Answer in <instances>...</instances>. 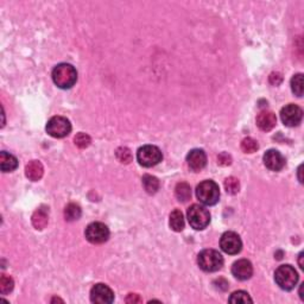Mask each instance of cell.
<instances>
[{
	"label": "cell",
	"mask_w": 304,
	"mask_h": 304,
	"mask_svg": "<svg viewBox=\"0 0 304 304\" xmlns=\"http://www.w3.org/2000/svg\"><path fill=\"white\" fill-rule=\"evenodd\" d=\"M52 81L58 88L69 89L77 81V71L71 64L60 63L52 70Z\"/></svg>",
	"instance_id": "cell-1"
},
{
	"label": "cell",
	"mask_w": 304,
	"mask_h": 304,
	"mask_svg": "<svg viewBox=\"0 0 304 304\" xmlns=\"http://www.w3.org/2000/svg\"><path fill=\"white\" fill-rule=\"evenodd\" d=\"M196 196L201 203L206 206H214L218 203L220 198L219 185L210 179L201 182L196 188Z\"/></svg>",
	"instance_id": "cell-2"
},
{
	"label": "cell",
	"mask_w": 304,
	"mask_h": 304,
	"mask_svg": "<svg viewBox=\"0 0 304 304\" xmlns=\"http://www.w3.org/2000/svg\"><path fill=\"white\" fill-rule=\"evenodd\" d=\"M275 281L281 289L290 291L299 282V275L291 265H282L276 270Z\"/></svg>",
	"instance_id": "cell-3"
},
{
	"label": "cell",
	"mask_w": 304,
	"mask_h": 304,
	"mask_svg": "<svg viewBox=\"0 0 304 304\" xmlns=\"http://www.w3.org/2000/svg\"><path fill=\"white\" fill-rule=\"evenodd\" d=\"M197 264L200 269L206 272L219 271L223 265V258L218 251L215 250H203L198 254Z\"/></svg>",
	"instance_id": "cell-4"
},
{
	"label": "cell",
	"mask_w": 304,
	"mask_h": 304,
	"mask_svg": "<svg viewBox=\"0 0 304 304\" xmlns=\"http://www.w3.org/2000/svg\"><path fill=\"white\" fill-rule=\"evenodd\" d=\"M188 221L190 226L196 231H202L209 225L210 222V214L206 208L200 206V204H193L188 209Z\"/></svg>",
	"instance_id": "cell-5"
},
{
	"label": "cell",
	"mask_w": 304,
	"mask_h": 304,
	"mask_svg": "<svg viewBox=\"0 0 304 304\" xmlns=\"http://www.w3.org/2000/svg\"><path fill=\"white\" fill-rule=\"evenodd\" d=\"M162 151L154 145H145V147L139 149L137 152V160L142 166H154L159 162H162Z\"/></svg>",
	"instance_id": "cell-6"
},
{
	"label": "cell",
	"mask_w": 304,
	"mask_h": 304,
	"mask_svg": "<svg viewBox=\"0 0 304 304\" xmlns=\"http://www.w3.org/2000/svg\"><path fill=\"white\" fill-rule=\"evenodd\" d=\"M71 131V124L67 118L56 116L52 117L46 124V132L54 138H64Z\"/></svg>",
	"instance_id": "cell-7"
},
{
	"label": "cell",
	"mask_w": 304,
	"mask_h": 304,
	"mask_svg": "<svg viewBox=\"0 0 304 304\" xmlns=\"http://www.w3.org/2000/svg\"><path fill=\"white\" fill-rule=\"evenodd\" d=\"M85 235L89 243L95 245L104 244L110 238V229L102 222H92L91 225L87 226Z\"/></svg>",
	"instance_id": "cell-8"
},
{
	"label": "cell",
	"mask_w": 304,
	"mask_h": 304,
	"mask_svg": "<svg viewBox=\"0 0 304 304\" xmlns=\"http://www.w3.org/2000/svg\"><path fill=\"white\" fill-rule=\"evenodd\" d=\"M220 247L227 254H238L243 249V241L234 232H226L220 239Z\"/></svg>",
	"instance_id": "cell-9"
},
{
	"label": "cell",
	"mask_w": 304,
	"mask_h": 304,
	"mask_svg": "<svg viewBox=\"0 0 304 304\" xmlns=\"http://www.w3.org/2000/svg\"><path fill=\"white\" fill-rule=\"evenodd\" d=\"M303 118V111L296 105L290 104L282 108L281 119L285 126L295 127L300 125Z\"/></svg>",
	"instance_id": "cell-10"
},
{
	"label": "cell",
	"mask_w": 304,
	"mask_h": 304,
	"mask_svg": "<svg viewBox=\"0 0 304 304\" xmlns=\"http://www.w3.org/2000/svg\"><path fill=\"white\" fill-rule=\"evenodd\" d=\"M91 301L98 304H110L114 301V294L106 284H95L91 290Z\"/></svg>",
	"instance_id": "cell-11"
},
{
	"label": "cell",
	"mask_w": 304,
	"mask_h": 304,
	"mask_svg": "<svg viewBox=\"0 0 304 304\" xmlns=\"http://www.w3.org/2000/svg\"><path fill=\"white\" fill-rule=\"evenodd\" d=\"M232 274L239 281H247L252 277L253 275V266L250 260L240 259L235 262L232 266Z\"/></svg>",
	"instance_id": "cell-12"
},
{
	"label": "cell",
	"mask_w": 304,
	"mask_h": 304,
	"mask_svg": "<svg viewBox=\"0 0 304 304\" xmlns=\"http://www.w3.org/2000/svg\"><path fill=\"white\" fill-rule=\"evenodd\" d=\"M264 164L272 171H281L285 166V158L277 150H269L264 154Z\"/></svg>",
	"instance_id": "cell-13"
},
{
	"label": "cell",
	"mask_w": 304,
	"mask_h": 304,
	"mask_svg": "<svg viewBox=\"0 0 304 304\" xmlns=\"http://www.w3.org/2000/svg\"><path fill=\"white\" fill-rule=\"evenodd\" d=\"M187 162L188 165L193 171H200L202 170L207 164V156L204 153L203 150L200 149H195L191 150L187 156Z\"/></svg>",
	"instance_id": "cell-14"
},
{
	"label": "cell",
	"mask_w": 304,
	"mask_h": 304,
	"mask_svg": "<svg viewBox=\"0 0 304 304\" xmlns=\"http://www.w3.org/2000/svg\"><path fill=\"white\" fill-rule=\"evenodd\" d=\"M276 124H277V118H276V114L274 112L263 111L260 112L258 117H257V126H258L262 131H271L276 126Z\"/></svg>",
	"instance_id": "cell-15"
},
{
	"label": "cell",
	"mask_w": 304,
	"mask_h": 304,
	"mask_svg": "<svg viewBox=\"0 0 304 304\" xmlns=\"http://www.w3.org/2000/svg\"><path fill=\"white\" fill-rule=\"evenodd\" d=\"M43 172H44V169H43L42 163L39 160H31L29 164H26L25 175L30 181H39L42 178Z\"/></svg>",
	"instance_id": "cell-16"
},
{
	"label": "cell",
	"mask_w": 304,
	"mask_h": 304,
	"mask_svg": "<svg viewBox=\"0 0 304 304\" xmlns=\"http://www.w3.org/2000/svg\"><path fill=\"white\" fill-rule=\"evenodd\" d=\"M49 222V209L46 207H39L32 215V225L36 229L45 228Z\"/></svg>",
	"instance_id": "cell-17"
},
{
	"label": "cell",
	"mask_w": 304,
	"mask_h": 304,
	"mask_svg": "<svg viewBox=\"0 0 304 304\" xmlns=\"http://www.w3.org/2000/svg\"><path fill=\"white\" fill-rule=\"evenodd\" d=\"M17 166L18 160L14 156H12L11 153H7L6 151H2L0 153V167H1V171L11 172L17 169Z\"/></svg>",
	"instance_id": "cell-18"
},
{
	"label": "cell",
	"mask_w": 304,
	"mask_h": 304,
	"mask_svg": "<svg viewBox=\"0 0 304 304\" xmlns=\"http://www.w3.org/2000/svg\"><path fill=\"white\" fill-rule=\"evenodd\" d=\"M170 227L175 232H181L184 228V218L179 209H175L170 214Z\"/></svg>",
	"instance_id": "cell-19"
},
{
	"label": "cell",
	"mask_w": 304,
	"mask_h": 304,
	"mask_svg": "<svg viewBox=\"0 0 304 304\" xmlns=\"http://www.w3.org/2000/svg\"><path fill=\"white\" fill-rule=\"evenodd\" d=\"M81 207L76 203H69L64 209V218L67 221H75L81 216Z\"/></svg>",
	"instance_id": "cell-20"
},
{
	"label": "cell",
	"mask_w": 304,
	"mask_h": 304,
	"mask_svg": "<svg viewBox=\"0 0 304 304\" xmlns=\"http://www.w3.org/2000/svg\"><path fill=\"white\" fill-rule=\"evenodd\" d=\"M175 194H176V197H177L179 201H182V202H185V201H188L191 196L190 185L187 184L185 182L178 183V184L176 185Z\"/></svg>",
	"instance_id": "cell-21"
},
{
	"label": "cell",
	"mask_w": 304,
	"mask_h": 304,
	"mask_svg": "<svg viewBox=\"0 0 304 304\" xmlns=\"http://www.w3.org/2000/svg\"><path fill=\"white\" fill-rule=\"evenodd\" d=\"M143 185H144V189L148 194H154L159 189V181L154 176L145 175L143 177Z\"/></svg>",
	"instance_id": "cell-22"
},
{
	"label": "cell",
	"mask_w": 304,
	"mask_h": 304,
	"mask_svg": "<svg viewBox=\"0 0 304 304\" xmlns=\"http://www.w3.org/2000/svg\"><path fill=\"white\" fill-rule=\"evenodd\" d=\"M14 288V282L10 276L7 275H1L0 278V293L2 295L10 294Z\"/></svg>",
	"instance_id": "cell-23"
},
{
	"label": "cell",
	"mask_w": 304,
	"mask_h": 304,
	"mask_svg": "<svg viewBox=\"0 0 304 304\" xmlns=\"http://www.w3.org/2000/svg\"><path fill=\"white\" fill-rule=\"evenodd\" d=\"M291 89L297 97L303 95V75L302 74H296L291 79Z\"/></svg>",
	"instance_id": "cell-24"
},
{
	"label": "cell",
	"mask_w": 304,
	"mask_h": 304,
	"mask_svg": "<svg viewBox=\"0 0 304 304\" xmlns=\"http://www.w3.org/2000/svg\"><path fill=\"white\" fill-rule=\"evenodd\" d=\"M116 156L118 158L120 163L124 164H129L130 162H132V153L130 149H127L125 147H120L117 149L116 151Z\"/></svg>",
	"instance_id": "cell-25"
},
{
	"label": "cell",
	"mask_w": 304,
	"mask_h": 304,
	"mask_svg": "<svg viewBox=\"0 0 304 304\" xmlns=\"http://www.w3.org/2000/svg\"><path fill=\"white\" fill-rule=\"evenodd\" d=\"M225 189L228 194L235 195L240 190V183L239 179L235 177H228L225 179Z\"/></svg>",
	"instance_id": "cell-26"
},
{
	"label": "cell",
	"mask_w": 304,
	"mask_h": 304,
	"mask_svg": "<svg viewBox=\"0 0 304 304\" xmlns=\"http://www.w3.org/2000/svg\"><path fill=\"white\" fill-rule=\"evenodd\" d=\"M259 149V145L257 141H254L253 138H245L243 142H241V150H243L245 153H253Z\"/></svg>",
	"instance_id": "cell-27"
},
{
	"label": "cell",
	"mask_w": 304,
	"mask_h": 304,
	"mask_svg": "<svg viewBox=\"0 0 304 304\" xmlns=\"http://www.w3.org/2000/svg\"><path fill=\"white\" fill-rule=\"evenodd\" d=\"M229 303H251L252 299L249 296V294L245 293V291H235L232 294V296L229 297Z\"/></svg>",
	"instance_id": "cell-28"
},
{
	"label": "cell",
	"mask_w": 304,
	"mask_h": 304,
	"mask_svg": "<svg viewBox=\"0 0 304 304\" xmlns=\"http://www.w3.org/2000/svg\"><path fill=\"white\" fill-rule=\"evenodd\" d=\"M74 142H75V145L77 148L86 149V148H88L89 145H91L92 139L88 135H86V133L80 132V133H77L76 137L74 138Z\"/></svg>",
	"instance_id": "cell-29"
},
{
	"label": "cell",
	"mask_w": 304,
	"mask_h": 304,
	"mask_svg": "<svg viewBox=\"0 0 304 304\" xmlns=\"http://www.w3.org/2000/svg\"><path fill=\"white\" fill-rule=\"evenodd\" d=\"M218 160H219V164H221V165H229L232 162L231 157H229L227 153H225V152L220 154V156L218 157Z\"/></svg>",
	"instance_id": "cell-30"
},
{
	"label": "cell",
	"mask_w": 304,
	"mask_h": 304,
	"mask_svg": "<svg viewBox=\"0 0 304 304\" xmlns=\"http://www.w3.org/2000/svg\"><path fill=\"white\" fill-rule=\"evenodd\" d=\"M143 300L141 299V296L137 294H130L129 296H127L126 299V303H130V304H135V303H142Z\"/></svg>",
	"instance_id": "cell-31"
},
{
	"label": "cell",
	"mask_w": 304,
	"mask_h": 304,
	"mask_svg": "<svg viewBox=\"0 0 304 304\" xmlns=\"http://www.w3.org/2000/svg\"><path fill=\"white\" fill-rule=\"evenodd\" d=\"M299 178H300V182L302 183L303 182V178H302V165L299 167Z\"/></svg>",
	"instance_id": "cell-32"
},
{
	"label": "cell",
	"mask_w": 304,
	"mask_h": 304,
	"mask_svg": "<svg viewBox=\"0 0 304 304\" xmlns=\"http://www.w3.org/2000/svg\"><path fill=\"white\" fill-rule=\"evenodd\" d=\"M302 257H303V253H301L300 254V266L303 269L304 265H303V262H302Z\"/></svg>",
	"instance_id": "cell-33"
}]
</instances>
